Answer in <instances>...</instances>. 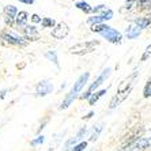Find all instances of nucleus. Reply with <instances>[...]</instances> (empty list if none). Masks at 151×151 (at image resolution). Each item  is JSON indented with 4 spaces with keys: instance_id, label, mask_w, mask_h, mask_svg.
I'll use <instances>...</instances> for the list:
<instances>
[{
    "instance_id": "nucleus-1",
    "label": "nucleus",
    "mask_w": 151,
    "mask_h": 151,
    "mask_svg": "<svg viewBox=\"0 0 151 151\" xmlns=\"http://www.w3.org/2000/svg\"><path fill=\"white\" fill-rule=\"evenodd\" d=\"M99 45V41H95V40H91V41H82L78 42L75 45H72L70 48V53L72 55H78V56H82V55H87V53H91L95 50V48Z\"/></svg>"
},
{
    "instance_id": "nucleus-2",
    "label": "nucleus",
    "mask_w": 151,
    "mask_h": 151,
    "mask_svg": "<svg viewBox=\"0 0 151 151\" xmlns=\"http://www.w3.org/2000/svg\"><path fill=\"white\" fill-rule=\"evenodd\" d=\"M0 37L4 40L6 42L11 44V45H17V46H26L27 41L23 35H21L18 32L12 30V29H4L0 33Z\"/></svg>"
},
{
    "instance_id": "nucleus-3",
    "label": "nucleus",
    "mask_w": 151,
    "mask_h": 151,
    "mask_svg": "<svg viewBox=\"0 0 151 151\" xmlns=\"http://www.w3.org/2000/svg\"><path fill=\"white\" fill-rule=\"evenodd\" d=\"M110 72H112V70H110L109 67L105 68V70L102 71L101 74L98 75V78H97V79H95V81L93 82L90 86H88L87 90H86V91H84L83 94L81 95V99H88V98H90V97H91V95L94 94L95 91H97V88H98L99 86H101V84L110 76Z\"/></svg>"
},
{
    "instance_id": "nucleus-4",
    "label": "nucleus",
    "mask_w": 151,
    "mask_h": 151,
    "mask_svg": "<svg viewBox=\"0 0 151 151\" xmlns=\"http://www.w3.org/2000/svg\"><path fill=\"white\" fill-rule=\"evenodd\" d=\"M99 35L104 37L106 41H109L110 44H114V45H119V44H121V41H123V34H121L119 30H116V29L110 27V26H108Z\"/></svg>"
},
{
    "instance_id": "nucleus-5",
    "label": "nucleus",
    "mask_w": 151,
    "mask_h": 151,
    "mask_svg": "<svg viewBox=\"0 0 151 151\" xmlns=\"http://www.w3.org/2000/svg\"><path fill=\"white\" fill-rule=\"evenodd\" d=\"M88 78H90V72H84V74H82L81 76L78 78V81L74 83V87L71 88V94H74L75 97H78V94L82 91V88L87 84V81Z\"/></svg>"
},
{
    "instance_id": "nucleus-6",
    "label": "nucleus",
    "mask_w": 151,
    "mask_h": 151,
    "mask_svg": "<svg viewBox=\"0 0 151 151\" xmlns=\"http://www.w3.org/2000/svg\"><path fill=\"white\" fill-rule=\"evenodd\" d=\"M68 33H70V27H68V25L65 23V22H60V23H57V25L55 26V29L52 30V35L56 40L65 38V37L68 35Z\"/></svg>"
},
{
    "instance_id": "nucleus-7",
    "label": "nucleus",
    "mask_w": 151,
    "mask_h": 151,
    "mask_svg": "<svg viewBox=\"0 0 151 151\" xmlns=\"http://www.w3.org/2000/svg\"><path fill=\"white\" fill-rule=\"evenodd\" d=\"M113 18V11L110 10H108V11H105L104 14H101V15H93V17H90V18H87V23H90V25H98V23H104L105 21H110Z\"/></svg>"
},
{
    "instance_id": "nucleus-8",
    "label": "nucleus",
    "mask_w": 151,
    "mask_h": 151,
    "mask_svg": "<svg viewBox=\"0 0 151 151\" xmlns=\"http://www.w3.org/2000/svg\"><path fill=\"white\" fill-rule=\"evenodd\" d=\"M53 91V84L48 81H41L35 86V95L38 97H45Z\"/></svg>"
},
{
    "instance_id": "nucleus-9",
    "label": "nucleus",
    "mask_w": 151,
    "mask_h": 151,
    "mask_svg": "<svg viewBox=\"0 0 151 151\" xmlns=\"http://www.w3.org/2000/svg\"><path fill=\"white\" fill-rule=\"evenodd\" d=\"M150 147H151V136L150 137L142 136L139 140L135 142V143L131 146L129 150H127V151H144Z\"/></svg>"
},
{
    "instance_id": "nucleus-10",
    "label": "nucleus",
    "mask_w": 151,
    "mask_h": 151,
    "mask_svg": "<svg viewBox=\"0 0 151 151\" xmlns=\"http://www.w3.org/2000/svg\"><path fill=\"white\" fill-rule=\"evenodd\" d=\"M23 37L26 41H37L40 38V32L34 25H27L23 29Z\"/></svg>"
},
{
    "instance_id": "nucleus-11",
    "label": "nucleus",
    "mask_w": 151,
    "mask_h": 151,
    "mask_svg": "<svg viewBox=\"0 0 151 151\" xmlns=\"http://www.w3.org/2000/svg\"><path fill=\"white\" fill-rule=\"evenodd\" d=\"M131 91H132V90H128V91H123V93H117V94L114 95L112 99H110L109 109H116L117 106L121 105V104H123V102L125 101L127 98H128V95H129Z\"/></svg>"
},
{
    "instance_id": "nucleus-12",
    "label": "nucleus",
    "mask_w": 151,
    "mask_h": 151,
    "mask_svg": "<svg viewBox=\"0 0 151 151\" xmlns=\"http://www.w3.org/2000/svg\"><path fill=\"white\" fill-rule=\"evenodd\" d=\"M136 75H137V72L135 71L132 75H129L128 78H125V79L119 84V87H117V93H123V91L132 90V84H134V81H135V78H136Z\"/></svg>"
},
{
    "instance_id": "nucleus-13",
    "label": "nucleus",
    "mask_w": 151,
    "mask_h": 151,
    "mask_svg": "<svg viewBox=\"0 0 151 151\" xmlns=\"http://www.w3.org/2000/svg\"><path fill=\"white\" fill-rule=\"evenodd\" d=\"M142 34V29L135 23V22H131V25L125 29V35L128 37L129 40H135L137 38L139 35Z\"/></svg>"
},
{
    "instance_id": "nucleus-14",
    "label": "nucleus",
    "mask_w": 151,
    "mask_h": 151,
    "mask_svg": "<svg viewBox=\"0 0 151 151\" xmlns=\"http://www.w3.org/2000/svg\"><path fill=\"white\" fill-rule=\"evenodd\" d=\"M27 19H29L27 12H26V11H19L17 18H15V25H17L18 27L25 29L26 26H27Z\"/></svg>"
},
{
    "instance_id": "nucleus-15",
    "label": "nucleus",
    "mask_w": 151,
    "mask_h": 151,
    "mask_svg": "<svg viewBox=\"0 0 151 151\" xmlns=\"http://www.w3.org/2000/svg\"><path fill=\"white\" fill-rule=\"evenodd\" d=\"M132 22H135V23L143 30V29L148 27V26L151 25V18L150 17H139V18H135Z\"/></svg>"
},
{
    "instance_id": "nucleus-16",
    "label": "nucleus",
    "mask_w": 151,
    "mask_h": 151,
    "mask_svg": "<svg viewBox=\"0 0 151 151\" xmlns=\"http://www.w3.org/2000/svg\"><path fill=\"white\" fill-rule=\"evenodd\" d=\"M106 93H108V88H102V90H97V91H95L94 94H93L91 97H90V98L87 99L88 104H90L91 106H93V105H95V104L98 102V99L101 98V97H104V95H105Z\"/></svg>"
},
{
    "instance_id": "nucleus-17",
    "label": "nucleus",
    "mask_w": 151,
    "mask_h": 151,
    "mask_svg": "<svg viewBox=\"0 0 151 151\" xmlns=\"http://www.w3.org/2000/svg\"><path fill=\"white\" fill-rule=\"evenodd\" d=\"M75 7L79 8L81 11H83L84 14H90V12H93V7L87 3V1H84V0H79V1H76V3H75Z\"/></svg>"
},
{
    "instance_id": "nucleus-18",
    "label": "nucleus",
    "mask_w": 151,
    "mask_h": 151,
    "mask_svg": "<svg viewBox=\"0 0 151 151\" xmlns=\"http://www.w3.org/2000/svg\"><path fill=\"white\" fill-rule=\"evenodd\" d=\"M136 3H137V0H127L123 7L120 8V12H121V14L131 12V11L134 10V7H136Z\"/></svg>"
},
{
    "instance_id": "nucleus-19",
    "label": "nucleus",
    "mask_w": 151,
    "mask_h": 151,
    "mask_svg": "<svg viewBox=\"0 0 151 151\" xmlns=\"http://www.w3.org/2000/svg\"><path fill=\"white\" fill-rule=\"evenodd\" d=\"M76 98V97H75L74 94H71V93H68L67 95H65V98H64V101L61 102V105L59 106V109H67V108H70V105L71 104H72V102H74V99Z\"/></svg>"
},
{
    "instance_id": "nucleus-20",
    "label": "nucleus",
    "mask_w": 151,
    "mask_h": 151,
    "mask_svg": "<svg viewBox=\"0 0 151 151\" xmlns=\"http://www.w3.org/2000/svg\"><path fill=\"white\" fill-rule=\"evenodd\" d=\"M45 57L49 61H52L55 65H56L57 68H60V64H59V59H57V52L56 50H48V52L45 53Z\"/></svg>"
},
{
    "instance_id": "nucleus-21",
    "label": "nucleus",
    "mask_w": 151,
    "mask_h": 151,
    "mask_svg": "<svg viewBox=\"0 0 151 151\" xmlns=\"http://www.w3.org/2000/svg\"><path fill=\"white\" fill-rule=\"evenodd\" d=\"M102 129H104V124H98V125L95 127L94 129H93V132H91V135H90V142H95L97 139L99 137V134L102 132Z\"/></svg>"
},
{
    "instance_id": "nucleus-22",
    "label": "nucleus",
    "mask_w": 151,
    "mask_h": 151,
    "mask_svg": "<svg viewBox=\"0 0 151 151\" xmlns=\"http://www.w3.org/2000/svg\"><path fill=\"white\" fill-rule=\"evenodd\" d=\"M57 23L55 22L53 18H42V22H41V26L44 29H55Z\"/></svg>"
},
{
    "instance_id": "nucleus-23",
    "label": "nucleus",
    "mask_w": 151,
    "mask_h": 151,
    "mask_svg": "<svg viewBox=\"0 0 151 151\" xmlns=\"http://www.w3.org/2000/svg\"><path fill=\"white\" fill-rule=\"evenodd\" d=\"M136 7L140 11H146V10L150 11L151 10V0H137Z\"/></svg>"
},
{
    "instance_id": "nucleus-24",
    "label": "nucleus",
    "mask_w": 151,
    "mask_h": 151,
    "mask_svg": "<svg viewBox=\"0 0 151 151\" xmlns=\"http://www.w3.org/2000/svg\"><path fill=\"white\" fill-rule=\"evenodd\" d=\"M4 12H6V15L7 17H10V18H17V15H18V8L15 7V6H6L4 7Z\"/></svg>"
},
{
    "instance_id": "nucleus-25",
    "label": "nucleus",
    "mask_w": 151,
    "mask_h": 151,
    "mask_svg": "<svg viewBox=\"0 0 151 151\" xmlns=\"http://www.w3.org/2000/svg\"><path fill=\"white\" fill-rule=\"evenodd\" d=\"M108 27V25H105V23H98V25H93L91 26V32L93 33H97V34H101L105 29Z\"/></svg>"
},
{
    "instance_id": "nucleus-26",
    "label": "nucleus",
    "mask_w": 151,
    "mask_h": 151,
    "mask_svg": "<svg viewBox=\"0 0 151 151\" xmlns=\"http://www.w3.org/2000/svg\"><path fill=\"white\" fill-rule=\"evenodd\" d=\"M109 8L106 7L105 4H99V6H95V7H93V12H94L95 15H101L104 14L105 11H108Z\"/></svg>"
},
{
    "instance_id": "nucleus-27",
    "label": "nucleus",
    "mask_w": 151,
    "mask_h": 151,
    "mask_svg": "<svg viewBox=\"0 0 151 151\" xmlns=\"http://www.w3.org/2000/svg\"><path fill=\"white\" fill-rule=\"evenodd\" d=\"M143 95L144 98H150L151 97V78L147 81L146 86H144V90H143Z\"/></svg>"
},
{
    "instance_id": "nucleus-28",
    "label": "nucleus",
    "mask_w": 151,
    "mask_h": 151,
    "mask_svg": "<svg viewBox=\"0 0 151 151\" xmlns=\"http://www.w3.org/2000/svg\"><path fill=\"white\" fill-rule=\"evenodd\" d=\"M44 142H45V136H44V135H41V136H40V135H38L35 139H33V140L30 142V146H32V147H37L38 144H42Z\"/></svg>"
},
{
    "instance_id": "nucleus-29",
    "label": "nucleus",
    "mask_w": 151,
    "mask_h": 151,
    "mask_svg": "<svg viewBox=\"0 0 151 151\" xmlns=\"http://www.w3.org/2000/svg\"><path fill=\"white\" fill-rule=\"evenodd\" d=\"M151 57V44L150 45L147 46V48H146V49H144V52H143V55H142V61H146V60H148Z\"/></svg>"
},
{
    "instance_id": "nucleus-30",
    "label": "nucleus",
    "mask_w": 151,
    "mask_h": 151,
    "mask_svg": "<svg viewBox=\"0 0 151 151\" xmlns=\"http://www.w3.org/2000/svg\"><path fill=\"white\" fill-rule=\"evenodd\" d=\"M86 147H87V142H79L71 151H84Z\"/></svg>"
},
{
    "instance_id": "nucleus-31",
    "label": "nucleus",
    "mask_w": 151,
    "mask_h": 151,
    "mask_svg": "<svg viewBox=\"0 0 151 151\" xmlns=\"http://www.w3.org/2000/svg\"><path fill=\"white\" fill-rule=\"evenodd\" d=\"M87 134V128H86V127H82L81 129L78 131V134L75 135V136L78 137V139H79V140H82V139H83L84 137V135Z\"/></svg>"
},
{
    "instance_id": "nucleus-32",
    "label": "nucleus",
    "mask_w": 151,
    "mask_h": 151,
    "mask_svg": "<svg viewBox=\"0 0 151 151\" xmlns=\"http://www.w3.org/2000/svg\"><path fill=\"white\" fill-rule=\"evenodd\" d=\"M30 19H32V22H33V23H41V22H42L41 17H40L38 14H33L32 17H30Z\"/></svg>"
},
{
    "instance_id": "nucleus-33",
    "label": "nucleus",
    "mask_w": 151,
    "mask_h": 151,
    "mask_svg": "<svg viewBox=\"0 0 151 151\" xmlns=\"http://www.w3.org/2000/svg\"><path fill=\"white\" fill-rule=\"evenodd\" d=\"M4 22H6V25L12 26V25H14V22H15V19H14V18H10V17H7V15H6V18H4Z\"/></svg>"
},
{
    "instance_id": "nucleus-34",
    "label": "nucleus",
    "mask_w": 151,
    "mask_h": 151,
    "mask_svg": "<svg viewBox=\"0 0 151 151\" xmlns=\"http://www.w3.org/2000/svg\"><path fill=\"white\" fill-rule=\"evenodd\" d=\"M46 123H48V120H44V123H42L41 125H40V128H38V129H37V134H41V131L44 129V128H45Z\"/></svg>"
},
{
    "instance_id": "nucleus-35",
    "label": "nucleus",
    "mask_w": 151,
    "mask_h": 151,
    "mask_svg": "<svg viewBox=\"0 0 151 151\" xmlns=\"http://www.w3.org/2000/svg\"><path fill=\"white\" fill-rule=\"evenodd\" d=\"M18 1H21V3H23V4H29V6H30V4L34 3L35 0H18Z\"/></svg>"
},
{
    "instance_id": "nucleus-36",
    "label": "nucleus",
    "mask_w": 151,
    "mask_h": 151,
    "mask_svg": "<svg viewBox=\"0 0 151 151\" xmlns=\"http://www.w3.org/2000/svg\"><path fill=\"white\" fill-rule=\"evenodd\" d=\"M93 116H94V112H88L87 114H86V116L83 117V120H88V119H91Z\"/></svg>"
},
{
    "instance_id": "nucleus-37",
    "label": "nucleus",
    "mask_w": 151,
    "mask_h": 151,
    "mask_svg": "<svg viewBox=\"0 0 151 151\" xmlns=\"http://www.w3.org/2000/svg\"><path fill=\"white\" fill-rule=\"evenodd\" d=\"M7 93H8V90H1V91H0V99H1V98H4Z\"/></svg>"
},
{
    "instance_id": "nucleus-38",
    "label": "nucleus",
    "mask_w": 151,
    "mask_h": 151,
    "mask_svg": "<svg viewBox=\"0 0 151 151\" xmlns=\"http://www.w3.org/2000/svg\"><path fill=\"white\" fill-rule=\"evenodd\" d=\"M88 151H99L98 148H93V150H88Z\"/></svg>"
}]
</instances>
